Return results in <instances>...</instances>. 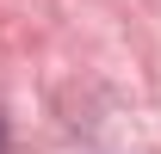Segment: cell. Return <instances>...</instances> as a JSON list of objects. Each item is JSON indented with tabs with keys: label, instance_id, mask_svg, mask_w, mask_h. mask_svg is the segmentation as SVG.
Here are the masks:
<instances>
[{
	"label": "cell",
	"instance_id": "1",
	"mask_svg": "<svg viewBox=\"0 0 161 154\" xmlns=\"http://www.w3.org/2000/svg\"><path fill=\"white\" fill-rule=\"evenodd\" d=\"M0 154H6V117H0Z\"/></svg>",
	"mask_w": 161,
	"mask_h": 154
}]
</instances>
